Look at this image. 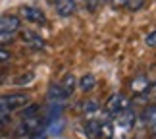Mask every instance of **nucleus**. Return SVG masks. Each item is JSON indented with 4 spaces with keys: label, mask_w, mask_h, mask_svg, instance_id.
I'll list each match as a JSON object with an SVG mask.
<instances>
[{
    "label": "nucleus",
    "mask_w": 156,
    "mask_h": 139,
    "mask_svg": "<svg viewBox=\"0 0 156 139\" xmlns=\"http://www.w3.org/2000/svg\"><path fill=\"white\" fill-rule=\"evenodd\" d=\"M29 101H31V97L27 93H8V95L0 97V106L12 114V112L20 110V108H25L29 104Z\"/></svg>",
    "instance_id": "obj_1"
},
{
    "label": "nucleus",
    "mask_w": 156,
    "mask_h": 139,
    "mask_svg": "<svg viewBox=\"0 0 156 139\" xmlns=\"http://www.w3.org/2000/svg\"><path fill=\"white\" fill-rule=\"evenodd\" d=\"M20 16L29 23H37V25H44L46 23V16L41 8H35V6H21L20 8Z\"/></svg>",
    "instance_id": "obj_2"
},
{
    "label": "nucleus",
    "mask_w": 156,
    "mask_h": 139,
    "mask_svg": "<svg viewBox=\"0 0 156 139\" xmlns=\"http://www.w3.org/2000/svg\"><path fill=\"white\" fill-rule=\"evenodd\" d=\"M129 106V101L125 99L123 95H112L110 99L106 101V104H104V110L108 112V114H114V116H116L118 112H122L123 108H127Z\"/></svg>",
    "instance_id": "obj_3"
},
{
    "label": "nucleus",
    "mask_w": 156,
    "mask_h": 139,
    "mask_svg": "<svg viewBox=\"0 0 156 139\" xmlns=\"http://www.w3.org/2000/svg\"><path fill=\"white\" fill-rule=\"evenodd\" d=\"M20 29H21V20L17 16H14V14L0 16V31L14 35L16 31H20Z\"/></svg>",
    "instance_id": "obj_4"
},
{
    "label": "nucleus",
    "mask_w": 156,
    "mask_h": 139,
    "mask_svg": "<svg viewBox=\"0 0 156 139\" xmlns=\"http://www.w3.org/2000/svg\"><path fill=\"white\" fill-rule=\"evenodd\" d=\"M48 2L54 4V10H56V14H58V16H62V17H69V16H73V14H75V10H77L75 0H48Z\"/></svg>",
    "instance_id": "obj_5"
},
{
    "label": "nucleus",
    "mask_w": 156,
    "mask_h": 139,
    "mask_svg": "<svg viewBox=\"0 0 156 139\" xmlns=\"http://www.w3.org/2000/svg\"><path fill=\"white\" fill-rule=\"evenodd\" d=\"M141 118H143V124H145L152 134H156V104L147 106L145 110H143V116Z\"/></svg>",
    "instance_id": "obj_6"
},
{
    "label": "nucleus",
    "mask_w": 156,
    "mask_h": 139,
    "mask_svg": "<svg viewBox=\"0 0 156 139\" xmlns=\"http://www.w3.org/2000/svg\"><path fill=\"white\" fill-rule=\"evenodd\" d=\"M116 118H118V124L123 126V128H133V124H135V112L129 110V106L123 108L122 112H118Z\"/></svg>",
    "instance_id": "obj_7"
},
{
    "label": "nucleus",
    "mask_w": 156,
    "mask_h": 139,
    "mask_svg": "<svg viewBox=\"0 0 156 139\" xmlns=\"http://www.w3.org/2000/svg\"><path fill=\"white\" fill-rule=\"evenodd\" d=\"M46 97H48L50 102H62L68 99V95L64 93V89L60 87V83H52V85L48 87V93H46Z\"/></svg>",
    "instance_id": "obj_8"
},
{
    "label": "nucleus",
    "mask_w": 156,
    "mask_h": 139,
    "mask_svg": "<svg viewBox=\"0 0 156 139\" xmlns=\"http://www.w3.org/2000/svg\"><path fill=\"white\" fill-rule=\"evenodd\" d=\"M60 87L64 89V93L68 95V97H71V95H73V91H75V87H77V79H75V75H73V74H66V75H64V79L60 81Z\"/></svg>",
    "instance_id": "obj_9"
},
{
    "label": "nucleus",
    "mask_w": 156,
    "mask_h": 139,
    "mask_svg": "<svg viewBox=\"0 0 156 139\" xmlns=\"http://www.w3.org/2000/svg\"><path fill=\"white\" fill-rule=\"evenodd\" d=\"M23 43H27L29 46H33V48H43L44 46V41L43 37H39L37 33H33V31H23Z\"/></svg>",
    "instance_id": "obj_10"
},
{
    "label": "nucleus",
    "mask_w": 156,
    "mask_h": 139,
    "mask_svg": "<svg viewBox=\"0 0 156 139\" xmlns=\"http://www.w3.org/2000/svg\"><path fill=\"white\" fill-rule=\"evenodd\" d=\"M148 87H151V81H148L147 75H137L135 79L131 81V91L133 93H145Z\"/></svg>",
    "instance_id": "obj_11"
},
{
    "label": "nucleus",
    "mask_w": 156,
    "mask_h": 139,
    "mask_svg": "<svg viewBox=\"0 0 156 139\" xmlns=\"http://www.w3.org/2000/svg\"><path fill=\"white\" fill-rule=\"evenodd\" d=\"M94 85H97V77H94L93 74H85L79 81H77V87H79L81 91H85V93L87 91H93Z\"/></svg>",
    "instance_id": "obj_12"
},
{
    "label": "nucleus",
    "mask_w": 156,
    "mask_h": 139,
    "mask_svg": "<svg viewBox=\"0 0 156 139\" xmlns=\"http://www.w3.org/2000/svg\"><path fill=\"white\" fill-rule=\"evenodd\" d=\"M114 135V128L110 122H100V137L102 139H110Z\"/></svg>",
    "instance_id": "obj_13"
},
{
    "label": "nucleus",
    "mask_w": 156,
    "mask_h": 139,
    "mask_svg": "<svg viewBox=\"0 0 156 139\" xmlns=\"http://www.w3.org/2000/svg\"><path fill=\"white\" fill-rule=\"evenodd\" d=\"M143 4H145V0H125V6L129 10H139L143 8Z\"/></svg>",
    "instance_id": "obj_14"
},
{
    "label": "nucleus",
    "mask_w": 156,
    "mask_h": 139,
    "mask_svg": "<svg viewBox=\"0 0 156 139\" xmlns=\"http://www.w3.org/2000/svg\"><path fill=\"white\" fill-rule=\"evenodd\" d=\"M97 108H98V104H97V102H94V101H85V102H83V110H85L87 114L94 112V110H97Z\"/></svg>",
    "instance_id": "obj_15"
},
{
    "label": "nucleus",
    "mask_w": 156,
    "mask_h": 139,
    "mask_svg": "<svg viewBox=\"0 0 156 139\" xmlns=\"http://www.w3.org/2000/svg\"><path fill=\"white\" fill-rule=\"evenodd\" d=\"M10 122V112L8 110H4L2 106H0V128H4L6 124Z\"/></svg>",
    "instance_id": "obj_16"
},
{
    "label": "nucleus",
    "mask_w": 156,
    "mask_h": 139,
    "mask_svg": "<svg viewBox=\"0 0 156 139\" xmlns=\"http://www.w3.org/2000/svg\"><path fill=\"white\" fill-rule=\"evenodd\" d=\"M12 41H14V39H12V35H10V33H4V31H0V48H2V46H6V45H10Z\"/></svg>",
    "instance_id": "obj_17"
},
{
    "label": "nucleus",
    "mask_w": 156,
    "mask_h": 139,
    "mask_svg": "<svg viewBox=\"0 0 156 139\" xmlns=\"http://www.w3.org/2000/svg\"><path fill=\"white\" fill-rule=\"evenodd\" d=\"M145 45L147 46H156V29H154V31H151L145 37Z\"/></svg>",
    "instance_id": "obj_18"
},
{
    "label": "nucleus",
    "mask_w": 156,
    "mask_h": 139,
    "mask_svg": "<svg viewBox=\"0 0 156 139\" xmlns=\"http://www.w3.org/2000/svg\"><path fill=\"white\" fill-rule=\"evenodd\" d=\"M8 60H10V52L4 50V48H0V64H2V62H8Z\"/></svg>",
    "instance_id": "obj_19"
},
{
    "label": "nucleus",
    "mask_w": 156,
    "mask_h": 139,
    "mask_svg": "<svg viewBox=\"0 0 156 139\" xmlns=\"http://www.w3.org/2000/svg\"><path fill=\"white\" fill-rule=\"evenodd\" d=\"M110 4H112V8H123L125 6V0H110Z\"/></svg>",
    "instance_id": "obj_20"
},
{
    "label": "nucleus",
    "mask_w": 156,
    "mask_h": 139,
    "mask_svg": "<svg viewBox=\"0 0 156 139\" xmlns=\"http://www.w3.org/2000/svg\"><path fill=\"white\" fill-rule=\"evenodd\" d=\"M83 2H85V4H89V6L93 8V6H97V2H98V0H83Z\"/></svg>",
    "instance_id": "obj_21"
},
{
    "label": "nucleus",
    "mask_w": 156,
    "mask_h": 139,
    "mask_svg": "<svg viewBox=\"0 0 156 139\" xmlns=\"http://www.w3.org/2000/svg\"><path fill=\"white\" fill-rule=\"evenodd\" d=\"M0 81H2V77H0Z\"/></svg>",
    "instance_id": "obj_22"
}]
</instances>
